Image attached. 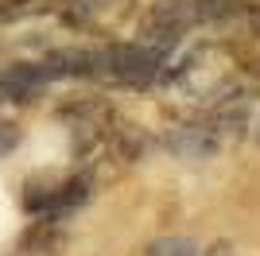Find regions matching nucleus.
Wrapping results in <instances>:
<instances>
[{"label":"nucleus","mask_w":260,"mask_h":256,"mask_svg":"<svg viewBox=\"0 0 260 256\" xmlns=\"http://www.w3.org/2000/svg\"><path fill=\"white\" fill-rule=\"evenodd\" d=\"M241 4L237 0H159L148 16V35H159V43L179 39L190 27H202V23H217L237 16Z\"/></svg>","instance_id":"nucleus-1"},{"label":"nucleus","mask_w":260,"mask_h":256,"mask_svg":"<svg viewBox=\"0 0 260 256\" xmlns=\"http://www.w3.org/2000/svg\"><path fill=\"white\" fill-rule=\"evenodd\" d=\"M132 0H74L70 4V16H74L82 27L89 31H117L120 23L128 20Z\"/></svg>","instance_id":"nucleus-4"},{"label":"nucleus","mask_w":260,"mask_h":256,"mask_svg":"<svg viewBox=\"0 0 260 256\" xmlns=\"http://www.w3.org/2000/svg\"><path fill=\"white\" fill-rule=\"evenodd\" d=\"M256 140H260V120H256Z\"/></svg>","instance_id":"nucleus-7"},{"label":"nucleus","mask_w":260,"mask_h":256,"mask_svg":"<svg viewBox=\"0 0 260 256\" xmlns=\"http://www.w3.org/2000/svg\"><path fill=\"white\" fill-rule=\"evenodd\" d=\"M89 198V179L86 175H74V179L66 182H54V186H31L27 182V194H23V206L31 213H39V217H58V213L74 210V206H82Z\"/></svg>","instance_id":"nucleus-3"},{"label":"nucleus","mask_w":260,"mask_h":256,"mask_svg":"<svg viewBox=\"0 0 260 256\" xmlns=\"http://www.w3.org/2000/svg\"><path fill=\"white\" fill-rule=\"evenodd\" d=\"M175 78H179V85L194 101H229V97L237 93V62L225 58V54H217L214 47L194 51L179 66Z\"/></svg>","instance_id":"nucleus-2"},{"label":"nucleus","mask_w":260,"mask_h":256,"mask_svg":"<svg viewBox=\"0 0 260 256\" xmlns=\"http://www.w3.org/2000/svg\"><path fill=\"white\" fill-rule=\"evenodd\" d=\"M16 140H20V128L12 124V120H0V155H8L16 148Z\"/></svg>","instance_id":"nucleus-6"},{"label":"nucleus","mask_w":260,"mask_h":256,"mask_svg":"<svg viewBox=\"0 0 260 256\" xmlns=\"http://www.w3.org/2000/svg\"><path fill=\"white\" fill-rule=\"evenodd\" d=\"M144 256H198V252H194L190 241H183V237H163V241L148 245V252H144Z\"/></svg>","instance_id":"nucleus-5"}]
</instances>
